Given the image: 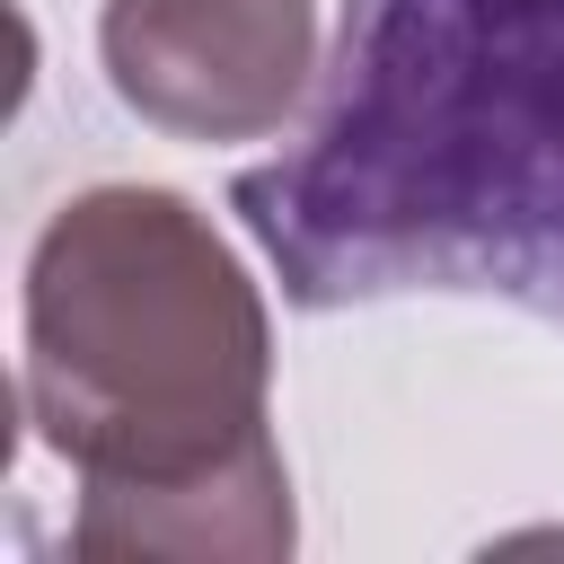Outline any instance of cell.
<instances>
[{
	"instance_id": "1",
	"label": "cell",
	"mask_w": 564,
	"mask_h": 564,
	"mask_svg": "<svg viewBox=\"0 0 564 564\" xmlns=\"http://www.w3.org/2000/svg\"><path fill=\"white\" fill-rule=\"evenodd\" d=\"M229 212L291 308L458 291L564 326V0H344Z\"/></svg>"
},
{
	"instance_id": "3",
	"label": "cell",
	"mask_w": 564,
	"mask_h": 564,
	"mask_svg": "<svg viewBox=\"0 0 564 564\" xmlns=\"http://www.w3.org/2000/svg\"><path fill=\"white\" fill-rule=\"evenodd\" d=\"M106 88L167 141H264L317 88V0H106Z\"/></svg>"
},
{
	"instance_id": "2",
	"label": "cell",
	"mask_w": 564,
	"mask_h": 564,
	"mask_svg": "<svg viewBox=\"0 0 564 564\" xmlns=\"http://www.w3.org/2000/svg\"><path fill=\"white\" fill-rule=\"evenodd\" d=\"M18 397L79 467V555H291V467L264 414L273 317L203 203L70 194L26 256Z\"/></svg>"
}]
</instances>
